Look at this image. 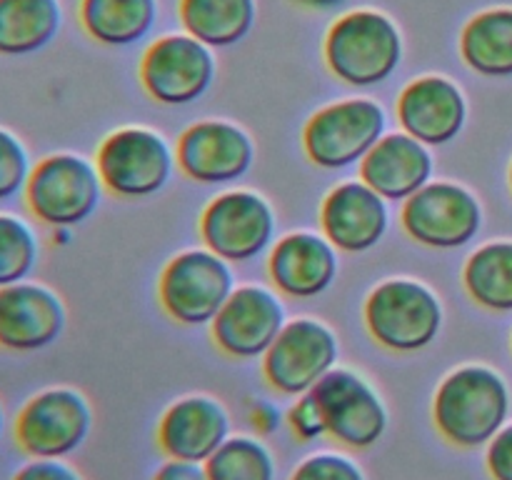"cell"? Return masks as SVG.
<instances>
[{"label":"cell","mask_w":512,"mask_h":480,"mask_svg":"<svg viewBox=\"0 0 512 480\" xmlns=\"http://www.w3.org/2000/svg\"><path fill=\"white\" fill-rule=\"evenodd\" d=\"M388 115L373 98H345L318 110L303 130V148L310 163L323 170L360 165L383 140Z\"/></svg>","instance_id":"cell-6"},{"label":"cell","mask_w":512,"mask_h":480,"mask_svg":"<svg viewBox=\"0 0 512 480\" xmlns=\"http://www.w3.org/2000/svg\"><path fill=\"white\" fill-rule=\"evenodd\" d=\"M63 28L60 0H0V55L25 58L48 48Z\"/></svg>","instance_id":"cell-22"},{"label":"cell","mask_w":512,"mask_h":480,"mask_svg":"<svg viewBox=\"0 0 512 480\" xmlns=\"http://www.w3.org/2000/svg\"><path fill=\"white\" fill-rule=\"evenodd\" d=\"M433 153L408 133H385L360 163V180L385 200H408L433 178Z\"/></svg>","instance_id":"cell-21"},{"label":"cell","mask_w":512,"mask_h":480,"mask_svg":"<svg viewBox=\"0 0 512 480\" xmlns=\"http://www.w3.org/2000/svg\"><path fill=\"white\" fill-rule=\"evenodd\" d=\"M68 325V310L53 288L35 280L0 288V348L8 353H38L58 343Z\"/></svg>","instance_id":"cell-15"},{"label":"cell","mask_w":512,"mask_h":480,"mask_svg":"<svg viewBox=\"0 0 512 480\" xmlns=\"http://www.w3.org/2000/svg\"><path fill=\"white\" fill-rule=\"evenodd\" d=\"M288 425L293 428V433L298 435L303 443H310V440H318L323 438V435H328V425H325L323 410H320L318 400L313 398V393L298 395L293 408L288 410Z\"/></svg>","instance_id":"cell-31"},{"label":"cell","mask_w":512,"mask_h":480,"mask_svg":"<svg viewBox=\"0 0 512 480\" xmlns=\"http://www.w3.org/2000/svg\"><path fill=\"white\" fill-rule=\"evenodd\" d=\"M340 358L338 335L318 318H295L285 323L278 340L263 355V375L283 395L310 393Z\"/></svg>","instance_id":"cell-9"},{"label":"cell","mask_w":512,"mask_h":480,"mask_svg":"<svg viewBox=\"0 0 512 480\" xmlns=\"http://www.w3.org/2000/svg\"><path fill=\"white\" fill-rule=\"evenodd\" d=\"M485 465L493 480H512V423H505L488 443Z\"/></svg>","instance_id":"cell-33"},{"label":"cell","mask_w":512,"mask_h":480,"mask_svg":"<svg viewBox=\"0 0 512 480\" xmlns=\"http://www.w3.org/2000/svg\"><path fill=\"white\" fill-rule=\"evenodd\" d=\"M510 415V390L488 365H463L445 375L433 398V423L448 443L480 448L500 433Z\"/></svg>","instance_id":"cell-1"},{"label":"cell","mask_w":512,"mask_h":480,"mask_svg":"<svg viewBox=\"0 0 512 480\" xmlns=\"http://www.w3.org/2000/svg\"><path fill=\"white\" fill-rule=\"evenodd\" d=\"M250 420H253V425L258 433H263V435L275 433L280 425V410L275 408L273 403L258 400V403L253 405V410H250Z\"/></svg>","instance_id":"cell-35"},{"label":"cell","mask_w":512,"mask_h":480,"mask_svg":"<svg viewBox=\"0 0 512 480\" xmlns=\"http://www.w3.org/2000/svg\"><path fill=\"white\" fill-rule=\"evenodd\" d=\"M290 480H368L363 468L350 455L343 453H313L295 465Z\"/></svg>","instance_id":"cell-30"},{"label":"cell","mask_w":512,"mask_h":480,"mask_svg":"<svg viewBox=\"0 0 512 480\" xmlns=\"http://www.w3.org/2000/svg\"><path fill=\"white\" fill-rule=\"evenodd\" d=\"M158 20V0H80V25L100 45L125 48L143 40Z\"/></svg>","instance_id":"cell-23"},{"label":"cell","mask_w":512,"mask_h":480,"mask_svg":"<svg viewBox=\"0 0 512 480\" xmlns=\"http://www.w3.org/2000/svg\"><path fill=\"white\" fill-rule=\"evenodd\" d=\"M178 168L203 185H223L243 178L255 160V143L230 120H200L178 140Z\"/></svg>","instance_id":"cell-16"},{"label":"cell","mask_w":512,"mask_h":480,"mask_svg":"<svg viewBox=\"0 0 512 480\" xmlns=\"http://www.w3.org/2000/svg\"><path fill=\"white\" fill-rule=\"evenodd\" d=\"M215 80L213 48L188 33L158 38L140 60V83L160 105H190Z\"/></svg>","instance_id":"cell-13"},{"label":"cell","mask_w":512,"mask_h":480,"mask_svg":"<svg viewBox=\"0 0 512 480\" xmlns=\"http://www.w3.org/2000/svg\"><path fill=\"white\" fill-rule=\"evenodd\" d=\"M398 120L403 133L413 135L428 148H440L463 133L468 100L445 75H425L400 93Z\"/></svg>","instance_id":"cell-18"},{"label":"cell","mask_w":512,"mask_h":480,"mask_svg":"<svg viewBox=\"0 0 512 480\" xmlns=\"http://www.w3.org/2000/svg\"><path fill=\"white\" fill-rule=\"evenodd\" d=\"M330 73L353 88L385 83L403 63V35L378 10H353L335 20L325 38Z\"/></svg>","instance_id":"cell-2"},{"label":"cell","mask_w":512,"mask_h":480,"mask_svg":"<svg viewBox=\"0 0 512 480\" xmlns=\"http://www.w3.org/2000/svg\"><path fill=\"white\" fill-rule=\"evenodd\" d=\"M103 178L93 160L78 153H53L38 160L25 188V205L48 228H75L103 203Z\"/></svg>","instance_id":"cell-4"},{"label":"cell","mask_w":512,"mask_h":480,"mask_svg":"<svg viewBox=\"0 0 512 480\" xmlns=\"http://www.w3.org/2000/svg\"><path fill=\"white\" fill-rule=\"evenodd\" d=\"M10 480H85L78 470L65 460L50 458H30L28 463L20 465Z\"/></svg>","instance_id":"cell-32"},{"label":"cell","mask_w":512,"mask_h":480,"mask_svg":"<svg viewBox=\"0 0 512 480\" xmlns=\"http://www.w3.org/2000/svg\"><path fill=\"white\" fill-rule=\"evenodd\" d=\"M200 238L228 263H250L273 245V205L253 190H228L200 215Z\"/></svg>","instance_id":"cell-10"},{"label":"cell","mask_w":512,"mask_h":480,"mask_svg":"<svg viewBox=\"0 0 512 480\" xmlns=\"http://www.w3.org/2000/svg\"><path fill=\"white\" fill-rule=\"evenodd\" d=\"M320 225L325 238L343 253H368L388 233V200L363 180H345L323 200Z\"/></svg>","instance_id":"cell-17"},{"label":"cell","mask_w":512,"mask_h":480,"mask_svg":"<svg viewBox=\"0 0 512 480\" xmlns=\"http://www.w3.org/2000/svg\"><path fill=\"white\" fill-rule=\"evenodd\" d=\"M230 438V413L213 395L175 400L158 423V445L168 458L205 463Z\"/></svg>","instance_id":"cell-19"},{"label":"cell","mask_w":512,"mask_h":480,"mask_svg":"<svg viewBox=\"0 0 512 480\" xmlns=\"http://www.w3.org/2000/svg\"><path fill=\"white\" fill-rule=\"evenodd\" d=\"M203 465L210 480H275L273 453L253 435H230Z\"/></svg>","instance_id":"cell-27"},{"label":"cell","mask_w":512,"mask_h":480,"mask_svg":"<svg viewBox=\"0 0 512 480\" xmlns=\"http://www.w3.org/2000/svg\"><path fill=\"white\" fill-rule=\"evenodd\" d=\"M255 15V0H180L185 33L208 48H230L248 38Z\"/></svg>","instance_id":"cell-24"},{"label":"cell","mask_w":512,"mask_h":480,"mask_svg":"<svg viewBox=\"0 0 512 480\" xmlns=\"http://www.w3.org/2000/svg\"><path fill=\"white\" fill-rule=\"evenodd\" d=\"M365 325L373 340L393 353H418L443 330V303L415 278H388L365 300Z\"/></svg>","instance_id":"cell-3"},{"label":"cell","mask_w":512,"mask_h":480,"mask_svg":"<svg viewBox=\"0 0 512 480\" xmlns=\"http://www.w3.org/2000/svg\"><path fill=\"white\" fill-rule=\"evenodd\" d=\"M93 430V408L80 390L53 385L30 395L13 420V440L28 458L63 460Z\"/></svg>","instance_id":"cell-5"},{"label":"cell","mask_w":512,"mask_h":480,"mask_svg":"<svg viewBox=\"0 0 512 480\" xmlns=\"http://www.w3.org/2000/svg\"><path fill=\"white\" fill-rule=\"evenodd\" d=\"M40 260V238L33 225L0 210V288L28 280Z\"/></svg>","instance_id":"cell-28"},{"label":"cell","mask_w":512,"mask_h":480,"mask_svg":"<svg viewBox=\"0 0 512 480\" xmlns=\"http://www.w3.org/2000/svg\"><path fill=\"white\" fill-rule=\"evenodd\" d=\"M285 308L273 290L263 285H240L233 290L210 323L213 340L228 358H263L285 328Z\"/></svg>","instance_id":"cell-14"},{"label":"cell","mask_w":512,"mask_h":480,"mask_svg":"<svg viewBox=\"0 0 512 480\" xmlns=\"http://www.w3.org/2000/svg\"><path fill=\"white\" fill-rule=\"evenodd\" d=\"M338 270V248L325 235L310 230L288 233L270 250V280L288 298H318L335 283Z\"/></svg>","instance_id":"cell-20"},{"label":"cell","mask_w":512,"mask_h":480,"mask_svg":"<svg viewBox=\"0 0 512 480\" xmlns=\"http://www.w3.org/2000/svg\"><path fill=\"white\" fill-rule=\"evenodd\" d=\"M153 480H210L205 473L203 463H188V460H173L168 458L158 470H155Z\"/></svg>","instance_id":"cell-34"},{"label":"cell","mask_w":512,"mask_h":480,"mask_svg":"<svg viewBox=\"0 0 512 480\" xmlns=\"http://www.w3.org/2000/svg\"><path fill=\"white\" fill-rule=\"evenodd\" d=\"M178 155L165 135L150 128H120L100 143L95 165L105 190L140 200L160 193L173 178Z\"/></svg>","instance_id":"cell-7"},{"label":"cell","mask_w":512,"mask_h":480,"mask_svg":"<svg viewBox=\"0 0 512 480\" xmlns=\"http://www.w3.org/2000/svg\"><path fill=\"white\" fill-rule=\"evenodd\" d=\"M5 428H8V418H5V408L3 403H0V443H3L5 438Z\"/></svg>","instance_id":"cell-36"},{"label":"cell","mask_w":512,"mask_h":480,"mask_svg":"<svg viewBox=\"0 0 512 480\" xmlns=\"http://www.w3.org/2000/svg\"><path fill=\"white\" fill-rule=\"evenodd\" d=\"M463 283L470 298L495 313L512 310V240H495L468 258Z\"/></svg>","instance_id":"cell-26"},{"label":"cell","mask_w":512,"mask_h":480,"mask_svg":"<svg viewBox=\"0 0 512 480\" xmlns=\"http://www.w3.org/2000/svg\"><path fill=\"white\" fill-rule=\"evenodd\" d=\"M460 53L475 73L488 78L512 75V8L475 15L460 35Z\"/></svg>","instance_id":"cell-25"},{"label":"cell","mask_w":512,"mask_h":480,"mask_svg":"<svg viewBox=\"0 0 512 480\" xmlns=\"http://www.w3.org/2000/svg\"><path fill=\"white\" fill-rule=\"evenodd\" d=\"M400 220L415 243L435 250H455L480 233L483 208L463 185L435 180L405 200Z\"/></svg>","instance_id":"cell-12"},{"label":"cell","mask_w":512,"mask_h":480,"mask_svg":"<svg viewBox=\"0 0 512 480\" xmlns=\"http://www.w3.org/2000/svg\"><path fill=\"white\" fill-rule=\"evenodd\" d=\"M510 188H512V168H510Z\"/></svg>","instance_id":"cell-37"},{"label":"cell","mask_w":512,"mask_h":480,"mask_svg":"<svg viewBox=\"0 0 512 480\" xmlns=\"http://www.w3.org/2000/svg\"><path fill=\"white\" fill-rule=\"evenodd\" d=\"M33 168L35 163L23 140L0 125V203H10L18 195H25Z\"/></svg>","instance_id":"cell-29"},{"label":"cell","mask_w":512,"mask_h":480,"mask_svg":"<svg viewBox=\"0 0 512 480\" xmlns=\"http://www.w3.org/2000/svg\"><path fill=\"white\" fill-rule=\"evenodd\" d=\"M235 290V273L228 260L213 250L198 248L175 255L165 265L158 298L170 320L180 325H208L223 310Z\"/></svg>","instance_id":"cell-8"},{"label":"cell","mask_w":512,"mask_h":480,"mask_svg":"<svg viewBox=\"0 0 512 480\" xmlns=\"http://www.w3.org/2000/svg\"><path fill=\"white\" fill-rule=\"evenodd\" d=\"M323 410L330 438L353 450L373 448L383 440L390 415L378 390L350 368H333L313 390Z\"/></svg>","instance_id":"cell-11"}]
</instances>
